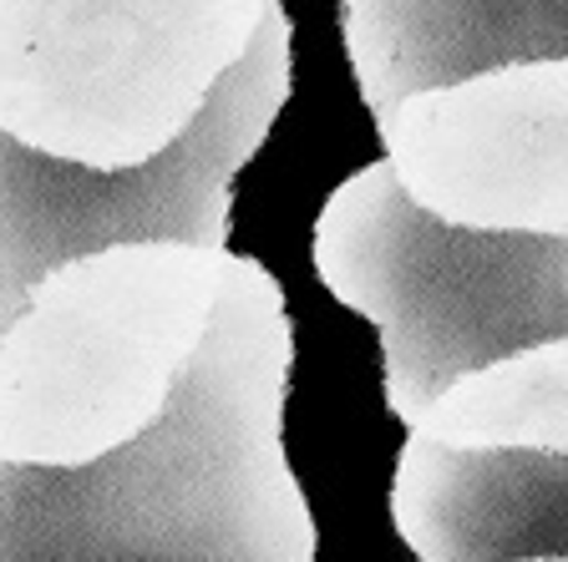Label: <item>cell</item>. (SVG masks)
Returning a JSON list of instances; mask_svg holds the SVG:
<instances>
[{"label":"cell","instance_id":"obj_1","mask_svg":"<svg viewBox=\"0 0 568 562\" xmlns=\"http://www.w3.org/2000/svg\"><path fill=\"white\" fill-rule=\"evenodd\" d=\"M290 365L280 279L234 254L209 340L148 431L87 467L0 461V562H315L284 457Z\"/></svg>","mask_w":568,"mask_h":562},{"label":"cell","instance_id":"obj_2","mask_svg":"<svg viewBox=\"0 0 568 562\" xmlns=\"http://www.w3.org/2000/svg\"><path fill=\"white\" fill-rule=\"evenodd\" d=\"M229 258L132 238L41 274L0 329V461L87 467L148 431L209 340Z\"/></svg>","mask_w":568,"mask_h":562},{"label":"cell","instance_id":"obj_3","mask_svg":"<svg viewBox=\"0 0 568 562\" xmlns=\"http://www.w3.org/2000/svg\"><path fill=\"white\" fill-rule=\"evenodd\" d=\"M315 274L381 329L386 406L406 426L452 380L568 335V238L442 223L406 198L390 163L325 198Z\"/></svg>","mask_w":568,"mask_h":562},{"label":"cell","instance_id":"obj_4","mask_svg":"<svg viewBox=\"0 0 568 562\" xmlns=\"http://www.w3.org/2000/svg\"><path fill=\"white\" fill-rule=\"evenodd\" d=\"M280 0H0V132L122 173L189 137Z\"/></svg>","mask_w":568,"mask_h":562},{"label":"cell","instance_id":"obj_5","mask_svg":"<svg viewBox=\"0 0 568 562\" xmlns=\"http://www.w3.org/2000/svg\"><path fill=\"white\" fill-rule=\"evenodd\" d=\"M290 96V16L264 21L260 41L209 96L189 137L122 173L31 153L0 132V329L36 279L77 254L132 238H183L229 248L234 173L264 147Z\"/></svg>","mask_w":568,"mask_h":562},{"label":"cell","instance_id":"obj_6","mask_svg":"<svg viewBox=\"0 0 568 562\" xmlns=\"http://www.w3.org/2000/svg\"><path fill=\"white\" fill-rule=\"evenodd\" d=\"M386 163L422 213L457 228L568 238V57H523L390 102Z\"/></svg>","mask_w":568,"mask_h":562},{"label":"cell","instance_id":"obj_7","mask_svg":"<svg viewBox=\"0 0 568 562\" xmlns=\"http://www.w3.org/2000/svg\"><path fill=\"white\" fill-rule=\"evenodd\" d=\"M390 517L422 562H513L568 552V457L452 451L406 436Z\"/></svg>","mask_w":568,"mask_h":562},{"label":"cell","instance_id":"obj_8","mask_svg":"<svg viewBox=\"0 0 568 562\" xmlns=\"http://www.w3.org/2000/svg\"><path fill=\"white\" fill-rule=\"evenodd\" d=\"M345 57L381 117L426 86L523 57H568V0H341Z\"/></svg>","mask_w":568,"mask_h":562},{"label":"cell","instance_id":"obj_9","mask_svg":"<svg viewBox=\"0 0 568 562\" xmlns=\"http://www.w3.org/2000/svg\"><path fill=\"white\" fill-rule=\"evenodd\" d=\"M412 436L452 451L568 457V335L452 380L416 416Z\"/></svg>","mask_w":568,"mask_h":562},{"label":"cell","instance_id":"obj_10","mask_svg":"<svg viewBox=\"0 0 568 562\" xmlns=\"http://www.w3.org/2000/svg\"><path fill=\"white\" fill-rule=\"evenodd\" d=\"M513 562H568V552H548V558H513Z\"/></svg>","mask_w":568,"mask_h":562}]
</instances>
